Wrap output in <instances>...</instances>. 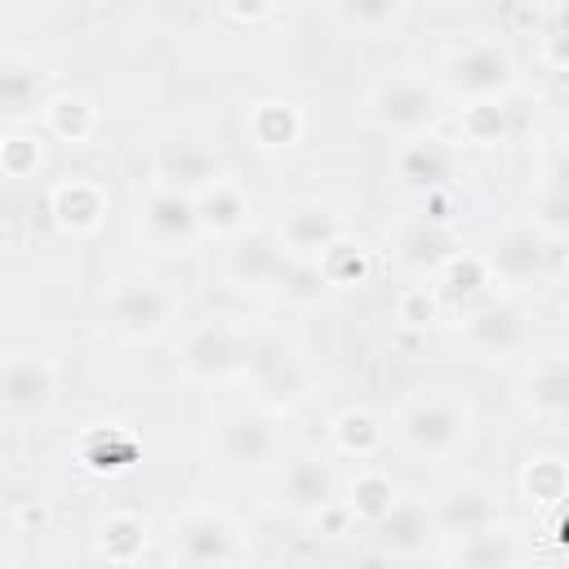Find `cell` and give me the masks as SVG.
I'll return each mask as SVG.
<instances>
[{
    "instance_id": "cell-18",
    "label": "cell",
    "mask_w": 569,
    "mask_h": 569,
    "mask_svg": "<svg viewBox=\"0 0 569 569\" xmlns=\"http://www.w3.org/2000/svg\"><path fill=\"white\" fill-rule=\"evenodd\" d=\"M284 262H289V253H284L280 240H271V236H262V231H249V236L236 240V249H231V258H227V271H231L236 284L262 289V284H276V280H280Z\"/></svg>"
},
{
    "instance_id": "cell-12",
    "label": "cell",
    "mask_w": 569,
    "mask_h": 569,
    "mask_svg": "<svg viewBox=\"0 0 569 569\" xmlns=\"http://www.w3.org/2000/svg\"><path fill=\"white\" fill-rule=\"evenodd\" d=\"M53 365L36 351H9L4 356V369H0V400L9 409V418H27V413H40L53 396Z\"/></svg>"
},
{
    "instance_id": "cell-16",
    "label": "cell",
    "mask_w": 569,
    "mask_h": 569,
    "mask_svg": "<svg viewBox=\"0 0 569 569\" xmlns=\"http://www.w3.org/2000/svg\"><path fill=\"white\" fill-rule=\"evenodd\" d=\"M338 236H342V227L325 204H293L280 218V244L289 249V258H311L316 262Z\"/></svg>"
},
{
    "instance_id": "cell-3",
    "label": "cell",
    "mask_w": 569,
    "mask_h": 569,
    "mask_svg": "<svg viewBox=\"0 0 569 569\" xmlns=\"http://www.w3.org/2000/svg\"><path fill=\"white\" fill-rule=\"evenodd\" d=\"M102 316L120 338L142 342V338H156L169 329V320L178 316V298H173V289H164L151 276H129L107 293Z\"/></svg>"
},
{
    "instance_id": "cell-13",
    "label": "cell",
    "mask_w": 569,
    "mask_h": 569,
    "mask_svg": "<svg viewBox=\"0 0 569 569\" xmlns=\"http://www.w3.org/2000/svg\"><path fill=\"white\" fill-rule=\"evenodd\" d=\"M142 231L156 249H187L200 236V213L196 200L169 187H156L142 204Z\"/></svg>"
},
{
    "instance_id": "cell-22",
    "label": "cell",
    "mask_w": 569,
    "mask_h": 569,
    "mask_svg": "<svg viewBox=\"0 0 569 569\" xmlns=\"http://www.w3.org/2000/svg\"><path fill=\"white\" fill-rule=\"evenodd\" d=\"M400 178H405L409 187H418V191H436L440 182L453 178V151H449L440 138L422 133V138H413V142L400 151Z\"/></svg>"
},
{
    "instance_id": "cell-20",
    "label": "cell",
    "mask_w": 569,
    "mask_h": 569,
    "mask_svg": "<svg viewBox=\"0 0 569 569\" xmlns=\"http://www.w3.org/2000/svg\"><path fill=\"white\" fill-rule=\"evenodd\" d=\"M489 284H493V271L485 262V253H453L445 267H440V302L458 307L462 316L480 302H489Z\"/></svg>"
},
{
    "instance_id": "cell-10",
    "label": "cell",
    "mask_w": 569,
    "mask_h": 569,
    "mask_svg": "<svg viewBox=\"0 0 569 569\" xmlns=\"http://www.w3.org/2000/svg\"><path fill=\"white\" fill-rule=\"evenodd\" d=\"M276 493H280V502H284L293 516L311 520V516H325V511L333 507L338 480H333V467H329L320 453L298 449V453L284 458L280 480H276Z\"/></svg>"
},
{
    "instance_id": "cell-19",
    "label": "cell",
    "mask_w": 569,
    "mask_h": 569,
    "mask_svg": "<svg viewBox=\"0 0 569 569\" xmlns=\"http://www.w3.org/2000/svg\"><path fill=\"white\" fill-rule=\"evenodd\" d=\"M40 80H44V71L36 58H27L22 49L0 53V107H4L9 124L27 120L40 107Z\"/></svg>"
},
{
    "instance_id": "cell-14",
    "label": "cell",
    "mask_w": 569,
    "mask_h": 569,
    "mask_svg": "<svg viewBox=\"0 0 569 569\" xmlns=\"http://www.w3.org/2000/svg\"><path fill=\"white\" fill-rule=\"evenodd\" d=\"M156 178H160V187L182 191V196L196 200V196H204L222 173H218V160H213L209 147L178 138V142H164V147L156 151Z\"/></svg>"
},
{
    "instance_id": "cell-15",
    "label": "cell",
    "mask_w": 569,
    "mask_h": 569,
    "mask_svg": "<svg viewBox=\"0 0 569 569\" xmlns=\"http://www.w3.org/2000/svg\"><path fill=\"white\" fill-rule=\"evenodd\" d=\"M462 338L480 356H507L525 338V311L516 302L489 298V302H480L462 316Z\"/></svg>"
},
{
    "instance_id": "cell-30",
    "label": "cell",
    "mask_w": 569,
    "mask_h": 569,
    "mask_svg": "<svg viewBox=\"0 0 569 569\" xmlns=\"http://www.w3.org/2000/svg\"><path fill=\"white\" fill-rule=\"evenodd\" d=\"M396 502H400V493H396V485H391V476H387V471H360V476L351 480V498H347L351 516H360V520L378 525V520H387V516H391V507H396Z\"/></svg>"
},
{
    "instance_id": "cell-6",
    "label": "cell",
    "mask_w": 569,
    "mask_h": 569,
    "mask_svg": "<svg viewBox=\"0 0 569 569\" xmlns=\"http://www.w3.org/2000/svg\"><path fill=\"white\" fill-rule=\"evenodd\" d=\"M244 373L253 378V387L262 391L267 405H293L307 391V360L276 333H253L249 338V360Z\"/></svg>"
},
{
    "instance_id": "cell-36",
    "label": "cell",
    "mask_w": 569,
    "mask_h": 569,
    "mask_svg": "<svg viewBox=\"0 0 569 569\" xmlns=\"http://www.w3.org/2000/svg\"><path fill=\"white\" fill-rule=\"evenodd\" d=\"M462 133H467V142L489 147L507 133V111L498 102H471V107H462Z\"/></svg>"
},
{
    "instance_id": "cell-11",
    "label": "cell",
    "mask_w": 569,
    "mask_h": 569,
    "mask_svg": "<svg viewBox=\"0 0 569 569\" xmlns=\"http://www.w3.org/2000/svg\"><path fill=\"white\" fill-rule=\"evenodd\" d=\"M436 529L449 533L453 542L458 538H471V533H485L493 525H502V511H498V493L480 480H458L440 493L436 511H431Z\"/></svg>"
},
{
    "instance_id": "cell-7",
    "label": "cell",
    "mask_w": 569,
    "mask_h": 569,
    "mask_svg": "<svg viewBox=\"0 0 569 569\" xmlns=\"http://www.w3.org/2000/svg\"><path fill=\"white\" fill-rule=\"evenodd\" d=\"M213 449H218L222 467L249 471V467H267L276 458L280 436L262 409H231L213 422Z\"/></svg>"
},
{
    "instance_id": "cell-25",
    "label": "cell",
    "mask_w": 569,
    "mask_h": 569,
    "mask_svg": "<svg viewBox=\"0 0 569 569\" xmlns=\"http://www.w3.org/2000/svg\"><path fill=\"white\" fill-rule=\"evenodd\" d=\"M396 249H400V258H405L409 267H418V271H440V267L453 258V240H449V231H445L440 222H431V218L409 222V227L400 231Z\"/></svg>"
},
{
    "instance_id": "cell-2",
    "label": "cell",
    "mask_w": 569,
    "mask_h": 569,
    "mask_svg": "<svg viewBox=\"0 0 569 569\" xmlns=\"http://www.w3.org/2000/svg\"><path fill=\"white\" fill-rule=\"evenodd\" d=\"M169 551L182 569H231L240 560V529L209 507H191L169 525Z\"/></svg>"
},
{
    "instance_id": "cell-27",
    "label": "cell",
    "mask_w": 569,
    "mask_h": 569,
    "mask_svg": "<svg viewBox=\"0 0 569 569\" xmlns=\"http://www.w3.org/2000/svg\"><path fill=\"white\" fill-rule=\"evenodd\" d=\"M249 133H253V142H258L262 151H284V147L298 142L302 116H298L293 102L271 98V102H258V107L249 111Z\"/></svg>"
},
{
    "instance_id": "cell-21",
    "label": "cell",
    "mask_w": 569,
    "mask_h": 569,
    "mask_svg": "<svg viewBox=\"0 0 569 569\" xmlns=\"http://www.w3.org/2000/svg\"><path fill=\"white\" fill-rule=\"evenodd\" d=\"M525 405L542 418H569V356H542L525 382Z\"/></svg>"
},
{
    "instance_id": "cell-24",
    "label": "cell",
    "mask_w": 569,
    "mask_h": 569,
    "mask_svg": "<svg viewBox=\"0 0 569 569\" xmlns=\"http://www.w3.org/2000/svg\"><path fill=\"white\" fill-rule=\"evenodd\" d=\"M516 560H520V547L502 525L453 542V569H516Z\"/></svg>"
},
{
    "instance_id": "cell-9",
    "label": "cell",
    "mask_w": 569,
    "mask_h": 569,
    "mask_svg": "<svg viewBox=\"0 0 569 569\" xmlns=\"http://www.w3.org/2000/svg\"><path fill=\"white\" fill-rule=\"evenodd\" d=\"M244 360H249V333L231 329L227 320H204L182 342V369L191 378H204V382L240 373Z\"/></svg>"
},
{
    "instance_id": "cell-8",
    "label": "cell",
    "mask_w": 569,
    "mask_h": 569,
    "mask_svg": "<svg viewBox=\"0 0 569 569\" xmlns=\"http://www.w3.org/2000/svg\"><path fill=\"white\" fill-rule=\"evenodd\" d=\"M485 262L493 271V280H507V284H529V280H542L551 267H556V244L547 240L542 227H507L489 240L485 249Z\"/></svg>"
},
{
    "instance_id": "cell-39",
    "label": "cell",
    "mask_w": 569,
    "mask_h": 569,
    "mask_svg": "<svg viewBox=\"0 0 569 569\" xmlns=\"http://www.w3.org/2000/svg\"><path fill=\"white\" fill-rule=\"evenodd\" d=\"M538 227L547 236H569V191L538 187Z\"/></svg>"
},
{
    "instance_id": "cell-40",
    "label": "cell",
    "mask_w": 569,
    "mask_h": 569,
    "mask_svg": "<svg viewBox=\"0 0 569 569\" xmlns=\"http://www.w3.org/2000/svg\"><path fill=\"white\" fill-rule=\"evenodd\" d=\"M338 13H342L351 27H378V22L400 18V4H342Z\"/></svg>"
},
{
    "instance_id": "cell-1",
    "label": "cell",
    "mask_w": 569,
    "mask_h": 569,
    "mask_svg": "<svg viewBox=\"0 0 569 569\" xmlns=\"http://www.w3.org/2000/svg\"><path fill=\"white\" fill-rule=\"evenodd\" d=\"M467 405L458 396H445V391H431V396H418L405 405L396 431H400V445L413 453V458H445L462 445L467 436Z\"/></svg>"
},
{
    "instance_id": "cell-17",
    "label": "cell",
    "mask_w": 569,
    "mask_h": 569,
    "mask_svg": "<svg viewBox=\"0 0 569 569\" xmlns=\"http://www.w3.org/2000/svg\"><path fill=\"white\" fill-rule=\"evenodd\" d=\"M49 213H53V222H58L62 231L89 236V231H98V222H102V213H107V196H102V187L89 182V178H67V182H58V187L49 191Z\"/></svg>"
},
{
    "instance_id": "cell-37",
    "label": "cell",
    "mask_w": 569,
    "mask_h": 569,
    "mask_svg": "<svg viewBox=\"0 0 569 569\" xmlns=\"http://www.w3.org/2000/svg\"><path fill=\"white\" fill-rule=\"evenodd\" d=\"M436 311H440V293H431L427 284L405 289V293H400V302H396V316H400L405 325H413V329L431 325V320H436Z\"/></svg>"
},
{
    "instance_id": "cell-23",
    "label": "cell",
    "mask_w": 569,
    "mask_h": 569,
    "mask_svg": "<svg viewBox=\"0 0 569 569\" xmlns=\"http://www.w3.org/2000/svg\"><path fill=\"white\" fill-rule=\"evenodd\" d=\"M196 213H200V231L209 236H236L249 218V196L240 191V182L218 178L204 196H196Z\"/></svg>"
},
{
    "instance_id": "cell-35",
    "label": "cell",
    "mask_w": 569,
    "mask_h": 569,
    "mask_svg": "<svg viewBox=\"0 0 569 569\" xmlns=\"http://www.w3.org/2000/svg\"><path fill=\"white\" fill-rule=\"evenodd\" d=\"M84 462L93 471H120L124 462H133V436H124L120 427H98L84 440Z\"/></svg>"
},
{
    "instance_id": "cell-5",
    "label": "cell",
    "mask_w": 569,
    "mask_h": 569,
    "mask_svg": "<svg viewBox=\"0 0 569 569\" xmlns=\"http://www.w3.org/2000/svg\"><path fill=\"white\" fill-rule=\"evenodd\" d=\"M511 80H516V62L502 40H471L445 62V84L471 102H493Z\"/></svg>"
},
{
    "instance_id": "cell-26",
    "label": "cell",
    "mask_w": 569,
    "mask_h": 569,
    "mask_svg": "<svg viewBox=\"0 0 569 569\" xmlns=\"http://www.w3.org/2000/svg\"><path fill=\"white\" fill-rule=\"evenodd\" d=\"M431 529H436V520L427 516V507H418V502H409V498H400V502L391 507V516L378 520V538H382V547L396 551V556L422 551Z\"/></svg>"
},
{
    "instance_id": "cell-28",
    "label": "cell",
    "mask_w": 569,
    "mask_h": 569,
    "mask_svg": "<svg viewBox=\"0 0 569 569\" xmlns=\"http://www.w3.org/2000/svg\"><path fill=\"white\" fill-rule=\"evenodd\" d=\"M98 547L111 565H133L147 547V520L133 516V511H111L102 525H98Z\"/></svg>"
},
{
    "instance_id": "cell-31",
    "label": "cell",
    "mask_w": 569,
    "mask_h": 569,
    "mask_svg": "<svg viewBox=\"0 0 569 569\" xmlns=\"http://www.w3.org/2000/svg\"><path fill=\"white\" fill-rule=\"evenodd\" d=\"M333 440L351 458H373L382 449V422L369 409H342L333 418Z\"/></svg>"
},
{
    "instance_id": "cell-4",
    "label": "cell",
    "mask_w": 569,
    "mask_h": 569,
    "mask_svg": "<svg viewBox=\"0 0 569 569\" xmlns=\"http://www.w3.org/2000/svg\"><path fill=\"white\" fill-rule=\"evenodd\" d=\"M369 111H373V120L382 129L422 138L431 129V120L440 116V93L422 76H413V71H391V76H382L373 84Z\"/></svg>"
},
{
    "instance_id": "cell-32",
    "label": "cell",
    "mask_w": 569,
    "mask_h": 569,
    "mask_svg": "<svg viewBox=\"0 0 569 569\" xmlns=\"http://www.w3.org/2000/svg\"><path fill=\"white\" fill-rule=\"evenodd\" d=\"M276 289H280L289 302H298V307H316L333 284L325 280L320 262H311V258H289L284 271H280V280H276Z\"/></svg>"
},
{
    "instance_id": "cell-34",
    "label": "cell",
    "mask_w": 569,
    "mask_h": 569,
    "mask_svg": "<svg viewBox=\"0 0 569 569\" xmlns=\"http://www.w3.org/2000/svg\"><path fill=\"white\" fill-rule=\"evenodd\" d=\"M320 271H325V280L338 289V284H360L365 280V271H369V253L360 249V240H347V236H338L320 258Z\"/></svg>"
},
{
    "instance_id": "cell-38",
    "label": "cell",
    "mask_w": 569,
    "mask_h": 569,
    "mask_svg": "<svg viewBox=\"0 0 569 569\" xmlns=\"http://www.w3.org/2000/svg\"><path fill=\"white\" fill-rule=\"evenodd\" d=\"M0 160H4V173L9 178H22V173H31L40 164V142L27 138V133H9L0 142Z\"/></svg>"
},
{
    "instance_id": "cell-33",
    "label": "cell",
    "mask_w": 569,
    "mask_h": 569,
    "mask_svg": "<svg viewBox=\"0 0 569 569\" xmlns=\"http://www.w3.org/2000/svg\"><path fill=\"white\" fill-rule=\"evenodd\" d=\"M525 493H529V502H542V507L569 498V467L560 458H551V453L529 458V467H525Z\"/></svg>"
},
{
    "instance_id": "cell-29",
    "label": "cell",
    "mask_w": 569,
    "mask_h": 569,
    "mask_svg": "<svg viewBox=\"0 0 569 569\" xmlns=\"http://www.w3.org/2000/svg\"><path fill=\"white\" fill-rule=\"evenodd\" d=\"M44 120H49V133L62 138V142H84L98 124V107L80 93H62V98H49L44 102Z\"/></svg>"
}]
</instances>
